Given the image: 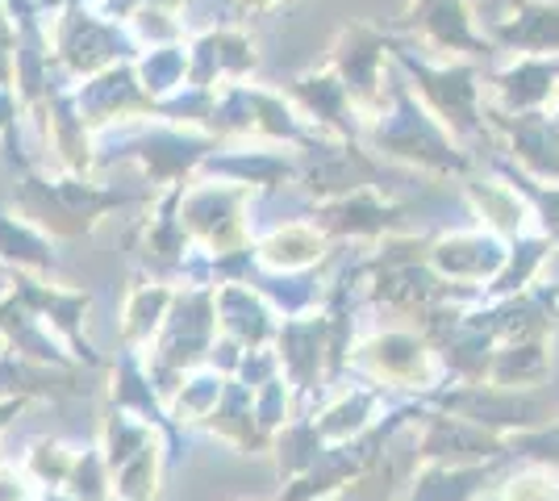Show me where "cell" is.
<instances>
[{"label": "cell", "mask_w": 559, "mask_h": 501, "mask_svg": "<svg viewBox=\"0 0 559 501\" xmlns=\"http://www.w3.org/2000/svg\"><path fill=\"white\" fill-rule=\"evenodd\" d=\"M485 501H510V498H485Z\"/></svg>", "instance_id": "7402d4cb"}, {"label": "cell", "mask_w": 559, "mask_h": 501, "mask_svg": "<svg viewBox=\"0 0 559 501\" xmlns=\"http://www.w3.org/2000/svg\"><path fill=\"white\" fill-rule=\"evenodd\" d=\"M510 501H559V480L551 477L547 464H538V473H526V477L510 480Z\"/></svg>", "instance_id": "d6986e66"}, {"label": "cell", "mask_w": 559, "mask_h": 501, "mask_svg": "<svg viewBox=\"0 0 559 501\" xmlns=\"http://www.w3.org/2000/svg\"><path fill=\"white\" fill-rule=\"evenodd\" d=\"M501 38L522 50H559V9L556 4H531L526 17H518L510 29H501Z\"/></svg>", "instance_id": "2e32d148"}, {"label": "cell", "mask_w": 559, "mask_h": 501, "mask_svg": "<svg viewBox=\"0 0 559 501\" xmlns=\"http://www.w3.org/2000/svg\"><path fill=\"white\" fill-rule=\"evenodd\" d=\"M146 4H167V9H180L185 0H105V13L109 17H130V13H139Z\"/></svg>", "instance_id": "ffe728a7"}, {"label": "cell", "mask_w": 559, "mask_h": 501, "mask_svg": "<svg viewBox=\"0 0 559 501\" xmlns=\"http://www.w3.org/2000/svg\"><path fill=\"white\" fill-rule=\"evenodd\" d=\"M551 377V351L547 338H513V343H497L489 381L501 389H538Z\"/></svg>", "instance_id": "ba28073f"}, {"label": "cell", "mask_w": 559, "mask_h": 501, "mask_svg": "<svg viewBox=\"0 0 559 501\" xmlns=\"http://www.w3.org/2000/svg\"><path fill=\"white\" fill-rule=\"evenodd\" d=\"M556 297L559 285H531L501 301H485V310H467V322L492 334L497 343H513V338H547L556 331Z\"/></svg>", "instance_id": "7a4b0ae2"}, {"label": "cell", "mask_w": 559, "mask_h": 501, "mask_svg": "<svg viewBox=\"0 0 559 501\" xmlns=\"http://www.w3.org/2000/svg\"><path fill=\"white\" fill-rule=\"evenodd\" d=\"M506 452L518 460H531V464H547L559 468V422H543L531 430H513L506 434Z\"/></svg>", "instance_id": "ac0fdd59"}, {"label": "cell", "mask_w": 559, "mask_h": 501, "mask_svg": "<svg viewBox=\"0 0 559 501\" xmlns=\"http://www.w3.org/2000/svg\"><path fill=\"white\" fill-rule=\"evenodd\" d=\"M510 176V184L522 196H526V205L538 214L543 222V235L551 242H559V184H547V180H535L531 171H506Z\"/></svg>", "instance_id": "e0dca14e"}, {"label": "cell", "mask_w": 559, "mask_h": 501, "mask_svg": "<svg viewBox=\"0 0 559 501\" xmlns=\"http://www.w3.org/2000/svg\"><path fill=\"white\" fill-rule=\"evenodd\" d=\"M338 68L347 75V88L359 96H372L376 93V63H380V38H376L372 29H364V25H355L343 34V43H338Z\"/></svg>", "instance_id": "4fadbf2b"}, {"label": "cell", "mask_w": 559, "mask_h": 501, "mask_svg": "<svg viewBox=\"0 0 559 501\" xmlns=\"http://www.w3.org/2000/svg\"><path fill=\"white\" fill-rule=\"evenodd\" d=\"M247 13H267V9H276V4H284V0H238Z\"/></svg>", "instance_id": "44dd1931"}, {"label": "cell", "mask_w": 559, "mask_h": 501, "mask_svg": "<svg viewBox=\"0 0 559 501\" xmlns=\"http://www.w3.org/2000/svg\"><path fill=\"white\" fill-rule=\"evenodd\" d=\"M556 121H559V118H556Z\"/></svg>", "instance_id": "603a6c76"}, {"label": "cell", "mask_w": 559, "mask_h": 501, "mask_svg": "<svg viewBox=\"0 0 559 501\" xmlns=\"http://www.w3.org/2000/svg\"><path fill=\"white\" fill-rule=\"evenodd\" d=\"M409 63V72L418 75L421 93L435 105V114L455 130V134H476L480 130V114H476V75L467 68H447V72H430L414 63L409 55H401Z\"/></svg>", "instance_id": "5b68a950"}, {"label": "cell", "mask_w": 559, "mask_h": 501, "mask_svg": "<svg viewBox=\"0 0 559 501\" xmlns=\"http://www.w3.org/2000/svg\"><path fill=\"white\" fill-rule=\"evenodd\" d=\"M421 34L439 50H472L480 55L485 43L472 34L464 0H418V17H414Z\"/></svg>", "instance_id": "30bf717a"}, {"label": "cell", "mask_w": 559, "mask_h": 501, "mask_svg": "<svg viewBox=\"0 0 559 501\" xmlns=\"http://www.w3.org/2000/svg\"><path fill=\"white\" fill-rule=\"evenodd\" d=\"M501 126L510 130L513 159L535 180H556L559 184V121H551L538 109H526L518 118H501Z\"/></svg>", "instance_id": "52a82bcc"}, {"label": "cell", "mask_w": 559, "mask_h": 501, "mask_svg": "<svg viewBox=\"0 0 559 501\" xmlns=\"http://www.w3.org/2000/svg\"><path fill=\"white\" fill-rule=\"evenodd\" d=\"M368 359L389 377V381L401 384H426L430 381V351L426 343L414 338V334H389V338H376L368 347Z\"/></svg>", "instance_id": "8fae6325"}, {"label": "cell", "mask_w": 559, "mask_h": 501, "mask_svg": "<svg viewBox=\"0 0 559 501\" xmlns=\"http://www.w3.org/2000/svg\"><path fill=\"white\" fill-rule=\"evenodd\" d=\"M430 418V434L418 448L421 460L435 464H485V460H506V439L492 430L467 422L460 414H426Z\"/></svg>", "instance_id": "277c9868"}, {"label": "cell", "mask_w": 559, "mask_h": 501, "mask_svg": "<svg viewBox=\"0 0 559 501\" xmlns=\"http://www.w3.org/2000/svg\"><path fill=\"white\" fill-rule=\"evenodd\" d=\"M556 63H522V68H513V72L497 75V93L501 100L518 109V114H526V109H535L543 105L551 88H556Z\"/></svg>", "instance_id": "5bb4252c"}, {"label": "cell", "mask_w": 559, "mask_h": 501, "mask_svg": "<svg viewBox=\"0 0 559 501\" xmlns=\"http://www.w3.org/2000/svg\"><path fill=\"white\" fill-rule=\"evenodd\" d=\"M551 255V239L547 235H538V239H518L510 247V255H506V267L492 276L489 285L480 288V301H501V297H513V293H522V288L535 285V272L547 263Z\"/></svg>", "instance_id": "7c38bea8"}, {"label": "cell", "mask_w": 559, "mask_h": 501, "mask_svg": "<svg viewBox=\"0 0 559 501\" xmlns=\"http://www.w3.org/2000/svg\"><path fill=\"white\" fill-rule=\"evenodd\" d=\"M506 247L492 239V235H451V239L435 242L430 263L435 272L447 281H467V285H489L492 276L506 267Z\"/></svg>", "instance_id": "8992f818"}, {"label": "cell", "mask_w": 559, "mask_h": 501, "mask_svg": "<svg viewBox=\"0 0 559 501\" xmlns=\"http://www.w3.org/2000/svg\"><path fill=\"white\" fill-rule=\"evenodd\" d=\"M467 196L476 201V210L489 217L501 235H518L522 217H526V201L513 184H467Z\"/></svg>", "instance_id": "9a60e30c"}, {"label": "cell", "mask_w": 559, "mask_h": 501, "mask_svg": "<svg viewBox=\"0 0 559 501\" xmlns=\"http://www.w3.org/2000/svg\"><path fill=\"white\" fill-rule=\"evenodd\" d=\"M396 96H401V109H396L393 130L389 134L380 130V146H389L393 155H405L414 164L435 167V171H467V159L451 146V139H447L443 130L426 118L405 93Z\"/></svg>", "instance_id": "3957f363"}, {"label": "cell", "mask_w": 559, "mask_h": 501, "mask_svg": "<svg viewBox=\"0 0 559 501\" xmlns=\"http://www.w3.org/2000/svg\"><path fill=\"white\" fill-rule=\"evenodd\" d=\"M497 473H501V460H492V464H430L414 485V501H472Z\"/></svg>", "instance_id": "9c48e42d"}, {"label": "cell", "mask_w": 559, "mask_h": 501, "mask_svg": "<svg viewBox=\"0 0 559 501\" xmlns=\"http://www.w3.org/2000/svg\"><path fill=\"white\" fill-rule=\"evenodd\" d=\"M447 414H460L476 427L492 430V434H513V430H531L551 422V409L538 402L531 389H501L492 381L480 384H455L451 393H443Z\"/></svg>", "instance_id": "6da1fadb"}]
</instances>
